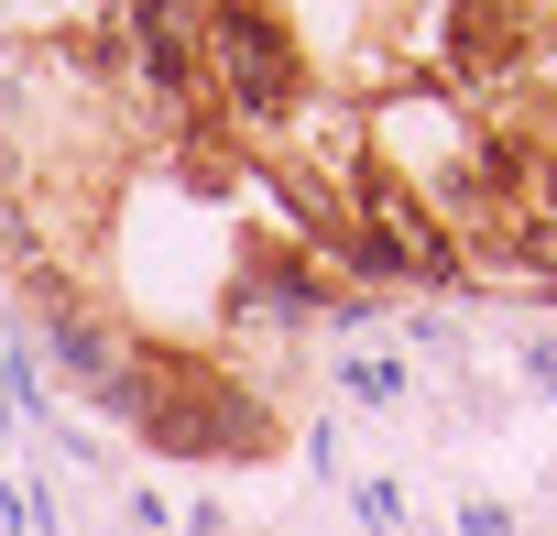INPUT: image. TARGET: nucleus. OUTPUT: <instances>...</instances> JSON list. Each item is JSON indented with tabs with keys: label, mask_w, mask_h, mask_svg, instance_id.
Segmentation results:
<instances>
[{
	"label": "nucleus",
	"mask_w": 557,
	"mask_h": 536,
	"mask_svg": "<svg viewBox=\"0 0 557 536\" xmlns=\"http://www.w3.org/2000/svg\"><path fill=\"white\" fill-rule=\"evenodd\" d=\"M197 77H208V110L240 121V132H285L307 110V56H296L285 12H208Z\"/></svg>",
	"instance_id": "f257e3e1"
}]
</instances>
